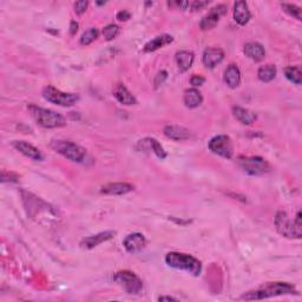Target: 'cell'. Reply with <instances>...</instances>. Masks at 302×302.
<instances>
[{
    "mask_svg": "<svg viewBox=\"0 0 302 302\" xmlns=\"http://www.w3.org/2000/svg\"><path fill=\"white\" fill-rule=\"evenodd\" d=\"M116 231L108 230V231H102V233H98L96 235H92V236L85 237L80 241V247L84 249H92L95 247H98L102 245L103 242H107L111 238L115 237Z\"/></svg>",
    "mask_w": 302,
    "mask_h": 302,
    "instance_id": "obj_12",
    "label": "cell"
},
{
    "mask_svg": "<svg viewBox=\"0 0 302 302\" xmlns=\"http://www.w3.org/2000/svg\"><path fill=\"white\" fill-rule=\"evenodd\" d=\"M243 51H245L246 56L254 62H261L265 59L266 51L260 43H256V42L247 43Z\"/></svg>",
    "mask_w": 302,
    "mask_h": 302,
    "instance_id": "obj_17",
    "label": "cell"
},
{
    "mask_svg": "<svg viewBox=\"0 0 302 302\" xmlns=\"http://www.w3.org/2000/svg\"><path fill=\"white\" fill-rule=\"evenodd\" d=\"M123 246L124 248L127 249L128 253L137 254L145 248V246H147V240H145L143 234L133 233L128 235V236L124 238Z\"/></svg>",
    "mask_w": 302,
    "mask_h": 302,
    "instance_id": "obj_11",
    "label": "cell"
},
{
    "mask_svg": "<svg viewBox=\"0 0 302 302\" xmlns=\"http://www.w3.org/2000/svg\"><path fill=\"white\" fill-rule=\"evenodd\" d=\"M296 289L294 286L287 282H274V284H268L265 287L258 288L253 292L246 293L242 295V300H264L273 296L280 295H289V294H296Z\"/></svg>",
    "mask_w": 302,
    "mask_h": 302,
    "instance_id": "obj_1",
    "label": "cell"
},
{
    "mask_svg": "<svg viewBox=\"0 0 302 302\" xmlns=\"http://www.w3.org/2000/svg\"><path fill=\"white\" fill-rule=\"evenodd\" d=\"M225 58V52L221 49L217 48H208L205 53H203L202 62L207 68L214 69L215 66H217L219 63Z\"/></svg>",
    "mask_w": 302,
    "mask_h": 302,
    "instance_id": "obj_14",
    "label": "cell"
},
{
    "mask_svg": "<svg viewBox=\"0 0 302 302\" xmlns=\"http://www.w3.org/2000/svg\"><path fill=\"white\" fill-rule=\"evenodd\" d=\"M50 145L54 151H57L58 154L64 156L65 158L72 160V162H83V159L86 156V150L84 148H82L80 145L73 142H70V140L53 139Z\"/></svg>",
    "mask_w": 302,
    "mask_h": 302,
    "instance_id": "obj_5",
    "label": "cell"
},
{
    "mask_svg": "<svg viewBox=\"0 0 302 302\" xmlns=\"http://www.w3.org/2000/svg\"><path fill=\"white\" fill-rule=\"evenodd\" d=\"M208 5H209V2H193L190 3V9L193 11H198Z\"/></svg>",
    "mask_w": 302,
    "mask_h": 302,
    "instance_id": "obj_35",
    "label": "cell"
},
{
    "mask_svg": "<svg viewBox=\"0 0 302 302\" xmlns=\"http://www.w3.org/2000/svg\"><path fill=\"white\" fill-rule=\"evenodd\" d=\"M18 179V176L15 174H12V172H10V174H7L6 171H3V177H2V181L3 182H15Z\"/></svg>",
    "mask_w": 302,
    "mask_h": 302,
    "instance_id": "obj_34",
    "label": "cell"
},
{
    "mask_svg": "<svg viewBox=\"0 0 302 302\" xmlns=\"http://www.w3.org/2000/svg\"><path fill=\"white\" fill-rule=\"evenodd\" d=\"M113 97L123 105H135L137 104L136 98L133 97L132 93L127 89V86L122 83H118L113 88Z\"/></svg>",
    "mask_w": 302,
    "mask_h": 302,
    "instance_id": "obj_16",
    "label": "cell"
},
{
    "mask_svg": "<svg viewBox=\"0 0 302 302\" xmlns=\"http://www.w3.org/2000/svg\"><path fill=\"white\" fill-rule=\"evenodd\" d=\"M42 95L43 97H44V99L50 102V103L57 104L59 105V107H64V108L72 107V105L76 104L78 99H79L78 95L63 92L61 91V90H58L54 88V86H51V85L45 86V88L43 89Z\"/></svg>",
    "mask_w": 302,
    "mask_h": 302,
    "instance_id": "obj_6",
    "label": "cell"
},
{
    "mask_svg": "<svg viewBox=\"0 0 302 302\" xmlns=\"http://www.w3.org/2000/svg\"><path fill=\"white\" fill-rule=\"evenodd\" d=\"M98 34H99L98 30L95 29V27H91V29H89L83 33V36L80 38V44L85 46L90 45L98 38Z\"/></svg>",
    "mask_w": 302,
    "mask_h": 302,
    "instance_id": "obj_28",
    "label": "cell"
},
{
    "mask_svg": "<svg viewBox=\"0 0 302 302\" xmlns=\"http://www.w3.org/2000/svg\"><path fill=\"white\" fill-rule=\"evenodd\" d=\"M282 9H284L285 12H287L288 14L292 15V17L296 18L297 21H301L302 15H301V9L299 6L293 5V4H282Z\"/></svg>",
    "mask_w": 302,
    "mask_h": 302,
    "instance_id": "obj_30",
    "label": "cell"
},
{
    "mask_svg": "<svg viewBox=\"0 0 302 302\" xmlns=\"http://www.w3.org/2000/svg\"><path fill=\"white\" fill-rule=\"evenodd\" d=\"M13 147L15 150H18L21 154H23L26 157H29L33 160H43L42 152L38 150L36 147L32 144L25 142V140H14Z\"/></svg>",
    "mask_w": 302,
    "mask_h": 302,
    "instance_id": "obj_13",
    "label": "cell"
},
{
    "mask_svg": "<svg viewBox=\"0 0 302 302\" xmlns=\"http://www.w3.org/2000/svg\"><path fill=\"white\" fill-rule=\"evenodd\" d=\"M194 53L190 51H179L176 53V64L181 72H186L193 66Z\"/></svg>",
    "mask_w": 302,
    "mask_h": 302,
    "instance_id": "obj_22",
    "label": "cell"
},
{
    "mask_svg": "<svg viewBox=\"0 0 302 302\" xmlns=\"http://www.w3.org/2000/svg\"><path fill=\"white\" fill-rule=\"evenodd\" d=\"M276 230L282 236L287 238H300L302 235L301 213L296 214V217L290 219L286 211H278L275 217Z\"/></svg>",
    "mask_w": 302,
    "mask_h": 302,
    "instance_id": "obj_4",
    "label": "cell"
},
{
    "mask_svg": "<svg viewBox=\"0 0 302 302\" xmlns=\"http://www.w3.org/2000/svg\"><path fill=\"white\" fill-rule=\"evenodd\" d=\"M276 76V68L274 65H265L258 69L257 77L264 83H269Z\"/></svg>",
    "mask_w": 302,
    "mask_h": 302,
    "instance_id": "obj_26",
    "label": "cell"
},
{
    "mask_svg": "<svg viewBox=\"0 0 302 302\" xmlns=\"http://www.w3.org/2000/svg\"><path fill=\"white\" fill-rule=\"evenodd\" d=\"M237 164L243 171L254 176L265 175L270 171L269 163L265 158L258 157V156H250V157L240 156L237 158Z\"/></svg>",
    "mask_w": 302,
    "mask_h": 302,
    "instance_id": "obj_7",
    "label": "cell"
},
{
    "mask_svg": "<svg viewBox=\"0 0 302 302\" xmlns=\"http://www.w3.org/2000/svg\"><path fill=\"white\" fill-rule=\"evenodd\" d=\"M208 147H209V150L211 152L221 156V157H225V158L233 157L234 148H233V142H231L229 136L227 135L215 136L214 138L210 139Z\"/></svg>",
    "mask_w": 302,
    "mask_h": 302,
    "instance_id": "obj_9",
    "label": "cell"
},
{
    "mask_svg": "<svg viewBox=\"0 0 302 302\" xmlns=\"http://www.w3.org/2000/svg\"><path fill=\"white\" fill-rule=\"evenodd\" d=\"M234 117L236 118L240 123L245 125H250L256 120V115L253 111H250L248 109L241 108V107H234L233 108Z\"/></svg>",
    "mask_w": 302,
    "mask_h": 302,
    "instance_id": "obj_24",
    "label": "cell"
},
{
    "mask_svg": "<svg viewBox=\"0 0 302 302\" xmlns=\"http://www.w3.org/2000/svg\"><path fill=\"white\" fill-rule=\"evenodd\" d=\"M167 78H168L167 71H160V72H158V74L155 78V88L157 89V88H159L160 85H163V83H164V82H166Z\"/></svg>",
    "mask_w": 302,
    "mask_h": 302,
    "instance_id": "obj_32",
    "label": "cell"
},
{
    "mask_svg": "<svg viewBox=\"0 0 302 302\" xmlns=\"http://www.w3.org/2000/svg\"><path fill=\"white\" fill-rule=\"evenodd\" d=\"M225 82L230 89H236L241 83V72L236 65H229L225 71Z\"/></svg>",
    "mask_w": 302,
    "mask_h": 302,
    "instance_id": "obj_21",
    "label": "cell"
},
{
    "mask_svg": "<svg viewBox=\"0 0 302 302\" xmlns=\"http://www.w3.org/2000/svg\"><path fill=\"white\" fill-rule=\"evenodd\" d=\"M130 17H131L130 12H128V11H125V10L120 11V12L117 13V19H118L119 22H127L128 19H130Z\"/></svg>",
    "mask_w": 302,
    "mask_h": 302,
    "instance_id": "obj_36",
    "label": "cell"
},
{
    "mask_svg": "<svg viewBox=\"0 0 302 302\" xmlns=\"http://www.w3.org/2000/svg\"><path fill=\"white\" fill-rule=\"evenodd\" d=\"M113 280L122 286L125 292L129 294H139L143 289L142 280L135 273L129 272V270L118 272L113 276Z\"/></svg>",
    "mask_w": 302,
    "mask_h": 302,
    "instance_id": "obj_8",
    "label": "cell"
},
{
    "mask_svg": "<svg viewBox=\"0 0 302 302\" xmlns=\"http://www.w3.org/2000/svg\"><path fill=\"white\" fill-rule=\"evenodd\" d=\"M172 41H174V38L169 36V34H162V36L156 37L152 39V41L147 43V44L144 45L143 50L144 52H154L156 50L162 49L163 46L169 45L170 43H172Z\"/></svg>",
    "mask_w": 302,
    "mask_h": 302,
    "instance_id": "obj_23",
    "label": "cell"
},
{
    "mask_svg": "<svg viewBox=\"0 0 302 302\" xmlns=\"http://www.w3.org/2000/svg\"><path fill=\"white\" fill-rule=\"evenodd\" d=\"M135 189L132 184L125 183V182H119V183H109L107 186L102 187V194L105 195H113V196H122L128 193H131V191Z\"/></svg>",
    "mask_w": 302,
    "mask_h": 302,
    "instance_id": "obj_15",
    "label": "cell"
},
{
    "mask_svg": "<svg viewBox=\"0 0 302 302\" xmlns=\"http://www.w3.org/2000/svg\"><path fill=\"white\" fill-rule=\"evenodd\" d=\"M250 11L246 2H236L234 5V19L238 25H246L250 21Z\"/></svg>",
    "mask_w": 302,
    "mask_h": 302,
    "instance_id": "obj_18",
    "label": "cell"
},
{
    "mask_svg": "<svg viewBox=\"0 0 302 302\" xmlns=\"http://www.w3.org/2000/svg\"><path fill=\"white\" fill-rule=\"evenodd\" d=\"M285 76L294 84L300 85L302 83V73L299 66H288V68H286Z\"/></svg>",
    "mask_w": 302,
    "mask_h": 302,
    "instance_id": "obj_27",
    "label": "cell"
},
{
    "mask_svg": "<svg viewBox=\"0 0 302 302\" xmlns=\"http://www.w3.org/2000/svg\"><path fill=\"white\" fill-rule=\"evenodd\" d=\"M166 262L171 268L186 270V272L190 273L194 276H198L202 272L201 262L197 258L188 254H182L177 252L168 253L166 256Z\"/></svg>",
    "mask_w": 302,
    "mask_h": 302,
    "instance_id": "obj_3",
    "label": "cell"
},
{
    "mask_svg": "<svg viewBox=\"0 0 302 302\" xmlns=\"http://www.w3.org/2000/svg\"><path fill=\"white\" fill-rule=\"evenodd\" d=\"M158 301H177V299L171 296H160L158 297Z\"/></svg>",
    "mask_w": 302,
    "mask_h": 302,
    "instance_id": "obj_38",
    "label": "cell"
},
{
    "mask_svg": "<svg viewBox=\"0 0 302 302\" xmlns=\"http://www.w3.org/2000/svg\"><path fill=\"white\" fill-rule=\"evenodd\" d=\"M205 82H206V78L199 76V74H194V76L190 78V83L193 86H201L205 84Z\"/></svg>",
    "mask_w": 302,
    "mask_h": 302,
    "instance_id": "obj_33",
    "label": "cell"
},
{
    "mask_svg": "<svg viewBox=\"0 0 302 302\" xmlns=\"http://www.w3.org/2000/svg\"><path fill=\"white\" fill-rule=\"evenodd\" d=\"M203 102V97L201 92L196 89H189L184 92V104L187 108L195 109L199 107Z\"/></svg>",
    "mask_w": 302,
    "mask_h": 302,
    "instance_id": "obj_25",
    "label": "cell"
},
{
    "mask_svg": "<svg viewBox=\"0 0 302 302\" xmlns=\"http://www.w3.org/2000/svg\"><path fill=\"white\" fill-rule=\"evenodd\" d=\"M163 132L168 138L174 140H186L191 135L188 129L179 127V125H168V127L164 128Z\"/></svg>",
    "mask_w": 302,
    "mask_h": 302,
    "instance_id": "obj_19",
    "label": "cell"
},
{
    "mask_svg": "<svg viewBox=\"0 0 302 302\" xmlns=\"http://www.w3.org/2000/svg\"><path fill=\"white\" fill-rule=\"evenodd\" d=\"M102 33H103L104 38L110 42L112 41V39H115L117 37V34L119 33V27L115 24H109L104 27Z\"/></svg>",
    "mask_w": 302,
    "mask_h": 302,
    "instance_id": "obj_29",
    "label": "cell"
},
{
    "mask_svg": "<svg viewBox=\"0 0 302 302\" xmlns=\"http://www.w3.org/2000/svg\"><path fill=\"white\" fill-rule=\"evenodd\" d=\"M227 11H228V9H227L226 5H217L213 7V9L210 10V12L205 15V17L202 18L201 23H199L201 30L206 31L214 29V27L217 25L219 18H221L222 15H225L227 13Z\"/></svg>",
    "mask_w": 302,
    "mask_h": 302,
    "instance_id": "obj_10",
    "label": "cell"
},
{
    "mask_svg": "<svg viewBox=\"0 0 302 302\" xmlns=\"http://www.w3.org/2000/svg\"><path fill=\"white\" fill-rule=\"evenodd\" d=\"M88 5L89 3L85 2V0H83V2H77L76 4H74V12H76L77 14H83L86 9H88Z\"/></svg>",
    "mask_w": 302,
    "mask_h": 302,
    "instance_id": "obj_31",
    "label": "cell"
},
{
    "mask_svg": "<svg viewBox=\"0 0 302 302\" xmlns=\"http://www.w3.org/2000/svg\"><path fill=\"white\" fill-rule=\"evenodd\" d=\"M78 31V23L76 22H71V24H70V33L74 34Z\"/></svg>",
    "mask_w": 302,
    "mask_h": 302,
    "instance_id": "obj_37",
    "label": "cell"
},
{
    "mask_svg": "<svg viewBox=\"0 0 302 302\" xmlns=\"http://www.w3.org/2000/svg\"><path fill=\"white\" fill-rule=\"evenodd\" d=\"M138 145L142 147V150L152 151L160 159H164L167 157V152L164 151L163 147L158 143V140H156L155 138H144L139 140Z\"/></svg>",
    "mask_w": 302,
    "mask_h": 302,
    "instance_id": "obj_20",
    "label": "cell"
},
{
    "mask_svg": "<svg viewBox=\"0 0 302 302\" xmlns=\"http://www.w3.org/2000/svg\"><path fill=\"white\" fill-rule=\"evenodd\" d=\"M29 111L32 116V118L36 120L38 125H41L43 128L46 129H56L62 128L66 125V120L61 113L52 110L44 109L37 105H29Z\"/></svg>",
    "mask_w": 302,
    "mask_h": 302,
    "instance_id": "obj_2",
    "label": "cell"
}]
</instances>
